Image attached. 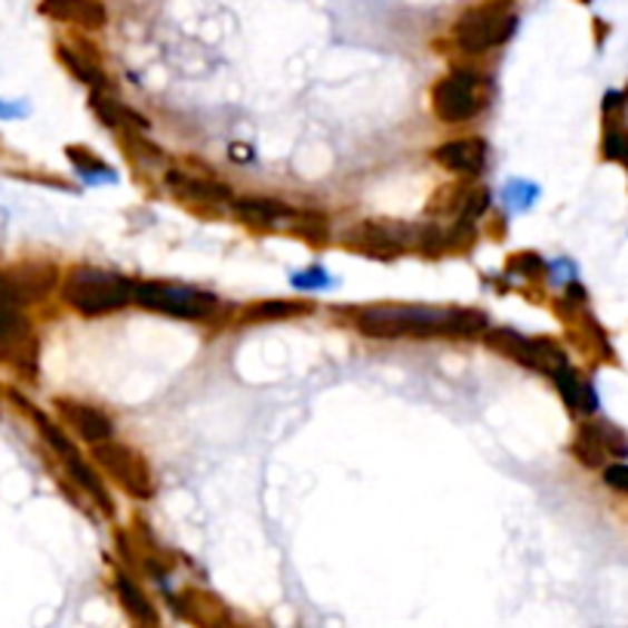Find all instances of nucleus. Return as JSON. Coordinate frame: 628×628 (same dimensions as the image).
Segmentation results:
<instances>
[{
	"label": "nucleus",
	"mask_w": 628,
	"mask_h": 628,
	"mask_svg": "<svg viewBox=\"0 0 628 628\" xmlns=\"http://www.w3.org/2000/svg\"><path fill=\"white\" fill-rule=\"evenodd\" d=\"M354 330L366 340H453L450 308L432 305H366L354 308Z\"/></svg>",
	"instance_id": "1"
},
{
	"label": "nucleus",
	"mask_w": 628,
	"mask_h": 628,
	"mask_svg": "<svg viewBox=\"0 0 628 628\" xmlns=\"http://www.w3.org/2000/svg\"><path fill=\"white\" fill-rule=\"evenodd\" d=\"M136 281L99 265H75L62 277V300L80 317H105L133 305Z\"/></svg>",
	"instance_id": "2"
},
{
	"label": "nucleus",
	"mask_w": 628,
	"mask_h": 628,
	"mask_svg": "<svg viewBox=\"0 0 628 628\" xmlns=\"http://www.w3.org/2000/svg\"><path fill=\"white\" fill-rule=\"evenodd\" d=\"M518 28V13L511 0H481L453 22L450 38L465 56H487L506 47Z\"/></svg>",
	"instance_id": "3"
},
{
	"label": "nucleus",
	"mask_w": 628,
	"mask_h": 628,
	"mask_svg": "<svg viewBox=\"0 0 628 628\" xmlns=\"http://www.w3.org/2000/svg\"><path fill=\"white\" fill-rule=\"evenodd\" d=\"M133 302L143 305L145 312H157L176 321H195V324H209L223 312V300L216 293L173 281H136Z\"/></svg>",
	"instance_id": "4"
},
{
	"label": "nucleus",
	"mask_w": 628,
	"mask_h": 628,
	"mask_svg": "<svg viewBox=\"0 0 628 628\" xmlns=\"http://www.w3.org/2000/svg\"><path fill=\"white\" fill-rule=\"evenodd\" d=\"M487 99H490V80L474 66H453L432 87L434 115L447 127L471 124L487 108Z\"/></svg>",
	"instance_id": "5"
},
{
	"label": "nucleus",
	"mask_w": 628,
	"mask_h": 628,
	"mask_svg": "<svg viewBox=\"0 0 628 628\" xmlns=\"http://www.w3.org/2000/svg\"><path fill=\"white\" fill-rule=\"evenodd\" d=\"M484 345L502 354V357L514 361V364L533 370L539 376H549V380L570 364V354L558 340H551V336H523V333L511 327H490L484 333Z\"/></svg>",
	"instance_id": "6"
},
{
	"label": "nucleus",
	"mask_w": 628,
	"mask_h": 628,
	"mask_svg": "<svg viewBox=\"0 0 628 628\" xmlns=\"http://www.w3.org/2000/svg\"><path fill=\"white\" fill-rule=\"evenodd\" d=\"M342 247L361 253L366 259L394 262L416 244V225L401 219H366V223L349 225L340 235Z\"/></svg>",
	"instance_id": "7"
},
{
	"label": "nucleus",
	"mask_w": 628,
	"mask_h": 628,
	"mask_svg": "<svg viewBox=\"0 0 628 628\" xmlns=\"http://www.w3.org/2000/svg\"><path fill=\"white\" fill-rule=\"evenodd\" d=\"M90 459L99 465V469L120 484V490L133 499H148L155 497V474H151V465L148 459L133 450L130 444H120V441H105V444L90 447Z\"/></svg>",
	"instance_id": "8"
},
{
	"label": "nucleus",
	"mask_w": 628,
	"mask_h": 628,
	"mask_svg": "<svg viewBox=\"0 0 628 628\" xmlns=\"http://www.w3.org/2000/svg\"><path fill=\"white\" fill-rule=\"evenodd\" d=\"M170 607L173 614L185 619L188 626L195 628H241L244 622H237V616L232 614V607L213 595L207 589H197V586H188V589L176 591L170 595Z\"/></svg>",
	"instance_id": "9"
},
{
	"label": "nucleus",
	"mask_w": 628,
	"mask_h": 628,
	"mask_svg": "<svg viewBox=\"0 0 628 628\" xmlns=\"http://www.w3.org/2000/svg\"><path fill=\"white\" fill-rule=\"evenodd\" d=\"M601 160L628 167V87L601 99Z\"/></svg>",
	"instance_id": "10"
},
{
	"label": "nucleus",
	"mask_w": 628,
	"mask_h": 628,
	"mask_svg": "<svg viewBox=\"0 0 628 628\" xmlns=\"http://www.w3.org/2000/svg\"><path fill=\"white\" fill-rule=\"evenodd\" d=\"M487 155H490V148H487L484 136H457V139H447L432 148L434 164L465 183L478 179L487 170Z\"/></svg>",
	"instance_id": "11"
},
{
	"label": "nucleus",
	"mask_w": 628,
	"mask_h": 628,
	"mask_svg": "<svg viewBox=\"0 0 628 628\" xmlns=\"http://www.w3.org/2000/svg\"><path fill=\"white\" fill-rule=\"evenodd\" d=\"M0 364H7L22 380H35L40 370V340L28 314H19L16 324L0 336Z\"/></svg>",
	"instance_id": "12"
},
{
	"label": "nucleus",
	"mask_w": 628,
	"mask_h": 628,
	"mask_svg": "<svg viewBox=\"0 0 628 628\" xmlns=\"http://www.w3.org/2000/svg\"><path fill=\"white\" fill-rule=\"evenodd\" d=\"M52 406H56V413L62 416L68 429L75 432V438L84 441V444L96 447L105 444V441H115V422L99 406L78 401V398H56Z\"/></svg>",
	"instance_id": "13"
},
{
	"label": "nucleus",
	"mask_w": 628,
	"mask_h": 628,
	"mask_svg": "<svg viewBox=\"0 0 628 628\" xmlns=\"http://www.w3.org/2000/svg\"><path fill=\"white\" fill-rule=\"evenodd\" d=\"M56 59L66 66V71L75 80H80L84 87L108 92V78L102 71V56L92 47V40L84 35H71L68 40H56Z\"/></svg>",
	"instance_id": "14"
},
{
	"label": "nucleus",
	"mask_w": 628,
	"mask_h": 628,
	"mask_svg": "<svg viewBox=\"0 0 628 628\" xmlns=\"http://www.w3.org/2000/svg\"><path fill=\"white\" fill-rule=\"evenodd\" d=\"M164 183L170 188L173 195L183 197L188 204H232L235 200V192L232 185L213 179L209 173H185V170H167L164 173Z\"/></svg>",
	"instance_id": "15"
},
{
	"label": "nucleus",
	"mask_w": 628,
	"mask_h": 628,
	"mask_svg": "<svg viewBox=\"0 0 628 628\" xmlns=\"http://www.w3.org/2000/svg\"><path fill=\"white\" fill-rule=\"evenodd\" d=\"M40 13L78 31H102L108 26L102 0H40Z\"/></svg>",
	"instance_id": "16"
},
{
	"label": "nucleus",
	"mask_w": 628,
	"mask_h": 628,
	"mask_svg": "<svg viewBox=\"0 0 628 628\" xmlns=\"http://www.w3.org/2000/svg\"><path fill=\"white\" fill-rule=\"evenodd\" d=\"M111 586H115V595H118L120 607H124V614H127V619L133 622V628H160V610H157L155 601L145 595V589L139 586L136 576L127 573L124 567H118Z\"/></svg>",
	"instance_id": "17"
},
{
	"label": "nucleus",
	"mask_w": 628,
	"mask_h": 628,
	"mask_svg": "<svg viewBox=\"0 0 628 628\" xmlns=\"http://www.w3.org/2000/svg\"><path fill=\"white\" fill-rule=\"evenodd\" d=\"M10 275L19 287L22 305L43 302L52 290L62 284V275L52 262H19V265H10Z\"/></svg>",
	"instance_id": "18"
},
{
	"label": "nucleus",
	"mask_w": 628,
	"mask_h": 628,
	"mask_svg": "<svg viewBox=\"0 0 628 628\" xmlns=\"http://www.w3.org/2000/svg\"><path fill=\"white\" fill-rule=\"evenodd\" d=\"M232 209L237 213V219L256 225V228H268V232L277 225H290L300 213V209L281 204L275 197H235Z\"/></svg>",
	"instance_id": "19"
},
{
	"label": "nucleus",
	"mask_w": 628,
	"mask_h": 628,
	"mask_svg": "<svg viewBox=\"0 0 628 628\" xmlns=\"http://www.w3.org/2000/svg\"><path fill=\"white\" fill-rule=\"evenodd\" d=\"M570 457H573L582 469H591V471H601L604 465H610V457H607V450H604L601 432H598L595 416L579 422L573 441H570Z\"/></svg>",
	"instance_id": "20"
},
{
	"label": "nucleus",
	"mask_w": 628,
	"mask_h": 628,
	"mask_svg": "<svg viewBox=\"0 0 628 628\" xmlns=\"http://www.w3.org/2000/svg\"><path fill=\"white\" fill-rule=\"evenodd\" d=\"M314 312V302L308 300H262L247 305L241 312V324H275L290 317H305Z\"/></svg>",
	"instance_id": "21"
},
{
	"label": "nucleus",
	"mask_w": 628,
	"mask_h": 628,
	"mask_svg": "<svg viewBox=\"0 0 628 628\" xmlns=\"http://www.w3.org/2000/svg\"><path fill=\"white\" fill-rule=\"evenodd\" d=\"M120 143H124V151L139 164V167H155V170H164L167 173V167H170V157H167V151L164 148H157L148 136H145V130H124L118 133Z\"/></svg>",
	"instance_id": "22"
},
{
	"label": "nucleus",
	"mask_w": 628,
	"mask_h": 628,
	"mask_svg": "<svg viewBox=\"0 0 628 628\" xmlns=\"http://www.w3.org/2000/svg\"><path fill=\"white\" fill-rule=\"evenodd\" d=\"M66 157L71 160V164H75V173H78L80 179H84L87 185L118 183V173L111 170L102 157L92 155L90 148H84V145H68Z\"/></svg>",
	"instance_id": "23"
},
{
	"label": "nucleus",
	"mask_w": 628,
	"mask_h": 628,
	"mask_svg": "<svg viewBox=\"0 0 628 628\" xmlns=\"http://www.w3.org/2000/svg\"><path fill=\"white\" fill-rule=\"evenodd\" d=\"M506 275L509 277H523V281H542L549 275V262L542 259L533 249H521V253H511L506 262Z\"/></svg>",
	"instance_id": "24"
},
{
	"label": "nucleus",
	"mask_w": 628,
	"mask_h": 628,
	"mask_svg": "<svg viewBox=\"0 0 628 628\" xmlns=\"http://www.w3.org/2000/svg\"><path fill=\"white\" fill-rule=\"evenodd\" d=\"M539 200V185L530 179H509L502 188V204L509 213H527Z\"/></svg>",
	"instance_id": "25"
},
{
	"label": "nucleus",
	"mask_w": 628,
	"mask_h": 628,
	"mask_svg": "<svg viewBox=\"0 0 628 628\" xmlns=\"http://www.w3.org/2000/svg\"><path fill=\"white\" fill-rule=\"evenodd\" d=\"M419 256H425V259H438V256H444L447 253V235H444V225L434 223L429 219L425 225H416V244H413Z\"/></svg>",
	"instance_id": "26"
},
{
	"label": "nucleus",
	"mask_w": 628,
	"mask_h": 628,
	"mask_svg": "<svg viewBox=\"0 0 628 628\" xmlns=\"http://www.w3.org/2000/svg\"><path fill=\"white\" fill-rule=\"evenodd\" d=\"M493 207V195H490V188L484 185H469L465 188V197H462V207H459V216L457 219H465V223H481L487 213Z\"/></svg>",
	"instance_id": "27"
},
{
	"label": "nucleus",
	"mask_w": 628,
	"mask_h": 628,
	"mask_svg": "<svg viewBox=\"0 0 628 628\" xmlns=\"http://www.w3.org/2000/svg\"><path fill=\"white\" fill-rule=\"evenodd\" d=\"M595 422H598V432H601L604 450H607L610 462H628V432L626 429L604 416H595Z\"/></svg>",
	"instance_id": "28"
},
{
	"label": "nucleus",
	"mask_w": 628,
	"mask_h": 628,
	"mask_svg": "<svg viewBox=\"0 0 628 628\" xmlns=\"http://www.w3.org/2000/svg\"><path fill=\"white\" fill-rule=\"evenodd\" d=\"M447 235V253H469L478 244V225L465 223V219H453L444 228Z\"/></svg>",
	"instance_id": "29"
},
{
	"label": "nucleus",
	"mask_w": 628,
	"mask_h": 628,
	"mask_svg": "<svg viewBox=\"0 0 628 628\" xmlns=\"http://www.w3.org/2000/svg\"><path fill=\"white\" fill-rule=\"evenodd\" d=\"M290 284L302 293H308V290H327L336 284V277L330 275L324 265H308L305 272H296V275H290Z\"/></svg>",
	"instance_id": "30"
},
{
	"label": "nucleus",
	"mask_w": 628,
	"mask_h": 628,
	"mask_svg": "<svg viewBox=\"0 0 628 628\" xmlns=\"http://www.w3.org/2000/svg\"><path fill=\"white\" fill-rule=\"evenodd\" d=\"M601 481L607 490L628 499V462H610L601 469Z\"/></svg>",
	"instance_id": "31"
},
{
	"label": "nucleus",
	"mask_w": 628,
	"mask_h": 628,
	"mask_svg": "<svg viewBox=\"0 0 628 628\" xmlns=\"http://www.w3.org/2000/svg\"><path fill=\"white\" fill-rule=\"evenodd\" d=\"M549 284L551 287L563 290L567 284H573V281H579V268H576L573 259H555L549 262Z\"/></svg>",
	"instance_id": "32"
},
{
	"label": "nucleus",
	"mask_w": 628,
	"mask_h": 628,
	"mask_svg": "<svg viewBox=\"0 0 628 628\" xmlns=\"http://www.w3.org/2000/svg\"><path fill=\"white\" fill-rule=\"evenodd\" d=\"M0 305H7V308H26L13 275H10V268H0Z\"/></svg>",
	"instance_id": "33"
},
{
	"label": "nucleus",
	"mask_w": 628,
	"mask_h": 628,
	"mask_svg": "<svg viewBox=\"0 0 628 628\" xmlns=\"http://www.w3.org/2000/svg\"><path fill=\"white\" fill-rule=\"evenodd\" d=\"M28 115V102H7L0 99V120H22Z\"/></svg>",
	"instance_id": "34"
},
{
	"label": "nucleus",
	"mask_w": 628,
	"mask_h": 628,
	"mask_svg": "<svg viewBox=\"0 0 628 628\" xmlns=\"http://www.w3.org/2000/svg\"><path fill=\"white\" fill-rule=\"evenodd\" d=\"M19 314H22V308H7V305H0V336H3L7 330L13 327Z\"/></svg>",
	"instance_id": "35"
},
{
	"label": "nucleus",
	"mask_w": 628,
	"mask_h": 628,
	"mask_svg": "<svg viewBox=\"0 0 628 628\" xmlns=\"http://www.w3.org/2000/svg\"><path fill=\"white\" fill-rule=\"evenodd\" d=\"M228 155H232V160H253V148L235 143L232 148H228Z\"/></svg>",
	"instance_id": "36"
},
{
	"label": "nucleus",
	"mask_w": 628,
	"mask_h": 628,
	"mask_svg": "<svg viewBox=\"0 0 628 628\" xmlns=\"http://www.w3.org/2000/svg\"><path fill=\"white\" fill-rule=\"evenodd\" d=\"M607 31H610V28H607V22H604V19H595V40H598V47H604V38H607Z\"/></svg>",
	"instance_id": "37"
},
{
	"label": "nucleus",
	"mask_w": 628,
	"mask_h": 628,
	"mask_svg": "<svg viewBox=\"0 0 628 628\" xmlns=\"http://www.w3.org/2000/svg\"><path fill=\"white\" fill-rule=\"evenodd\" d=\"M576 3H595V0H576Z\"/></svg>",
	"instance_id": "38"
},
{
	"label": "nucleus",
	"mask_w": 628,
	"mask_h": 628,
	"mask_svg": "<svg viewBox=\"0 0 628 628\" xmlns=\"http://www.w3.org/2000/svg\"><path fill=\"white\" fill-rule=\"evenodd\" d=\"M241 628H256V626H241Z\"/></svg>",
	"instance_id": "39"
},
{
	"label": "nucleus",
	"mask_w": 628,
	"mask_h": 628,
	"mask_svg": "<svg viewBox=\"0 0 628 628\" xmlns=\"http://www.w3.org/2000/svg\"><path fill=\"white\" fill-rule=\"evenodd\" d=\"M626 170H628V167H626Z\"/></svg>",
	"instance_id": "40"
}]
</instances>
